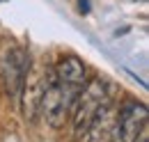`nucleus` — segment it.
Masks as SVG:
<instances>
[{
    "mask_svg": "<svg viewBox=\"0 0 149 142\" xmlns=\"http://www.w3.org/2000/svg\"><path fill=\"white\" fill-rule=\"evenodd\" d=\"M28 69H30L28 51L21 46H5V51L0 55V78H2L5 92L12 101H19Z\"/></svg>",
    "mask_w": 149,
    "mask_h": 142,
    "instance_id": "7ed1b4c3",
    "label": "nucleus"
},
{
    "mask_svg": "<svg viewBox=\"0 0 149 142\" xmlns=\"http://www.w3.org/2000/svg\"><path fill=\"white\" fill-rule=\"evenodd\" d=\"M41 92H44V71H32L28 69L23 78V87H21V101H23V117L25 122H35L39 115V101H41Z\"/></svg>",
    "mask_w": 149,
    "mask_h": 142,
    "instance_id": "39448f33",
    "label": "nucleus"
},
{
    "mask_svg": "<svg viewBox=\"0 0 149 142\" xmlns=\"http://www.w3.org/2000/svg\"><path fill=\"white\" fill-rule=\"evenodd\" d=\"M106 101H110V92L103 78H92V80H85V85L78 89L74 103H71V126H74V135L76 140H83L85 135V128L90 126L94 112L103 106Z\"/></svg>",
    "mask_w": 149,
    "mask_h": 142,
    "instance_id": "f03ea898",
    "label": "nucleus"
},
{
    "mask_svg": "<svg viewBox=\"0 0 149 142\" xmlns=\"http://www.w3.org/2000/svg\"><path fill=\"white\" fill-rule=\"evenodd\" d=\"M145 126H147V106L138 101H126L115 112L110 142H135Z\"/></svg>",
    "mask_w": 149,
    "mask_h": 142,
    "instance_id": "20e7f679",
    "label": "nucleus"
},
{
    "mask_svg": "<svg viewBox=\"0 0 149 142\" xmlns=\"http://www.w3.org/2000/svg\"><path fill=\"white\" fill-rule=\"evenodd\" d=\"M78 7H80V14H87L90 12V0H78Z\"/></svg>",
    "mask_w": 149,
    "mask_h": 142,
    "instance_id": "6e6552de",
    "label": "nucleus"
},
{
    "mask_svg": "<svg viewBox=\"0 0 149 142\" xmlns=\"http://www.w3.org/2000/svg\"><path fill=\"white\" fill-rule=\"evenodd\" d=\"M135 142H149V135H147V128H142L140 131V135L135 138Z\"/></svg>",
    "mask_w": 149,
    "mask_h": 142,
    "instance_id": "1a4fd4ad",
    "label": "nucleus"
},
{
    "mask_svg": "<svg viewBox=\"0 0 149 142\" xmlns=\"http://www.w3.org/2000/svg\"><path fill=\"white\" fill-rule=\"evenodd\" d=\"M0 2H9V0H0Z\"/></svg>",
    "mask_w": 149,
    "mask_h": 142,
    "instance_id": "9d476101",
    "label": "nucleus"
},
{
    "mask_svg": "<svg viewBox=\"0 0 149 142\" xmlns=\"http://www.w3.org/2000/svg\"><path fill=\"white\" fill-rule=\"evenodd\" d=\"M53 73L62 85L76 89H80L87 80V67L78 55H62L53 67Z\"/></svg>",
    "mask_w": 149,
    "mask_h": 142,
    "instance_id": "423d86ee",
    "label": "nucleus"
},
{
    "mask_svg": "<svg viewBox=\"0 0 149 142\" xmlns=\"http://www.w3.org/2000/svg\"><path fill=\"white\" fill-rule=\"evenodd\" d=\"M78 89L62 85L53 73V67L44 69V92L39 101V115L46 119V124L53 128H62L69 119L71 103H74Z\"/></svg>",
    "mask_w": 149,
    "mask_h": 142,
    "instance_id": "f257e3e1",
    "label": "nucleus"
},
{
    "mask_svg": "<svg viewBox=\"0 0 149 142\" xmlns=\"http://www.w3.org/2000/svg\"><path fill=\"white\" fill-rule=\"evenodd\" d=\"M115 108H112L110 101H106L103 106L94 112L90 126L85 128V135L83 140L85 142H110L112 138V126H115Z\"/></svg>",
    "mask_w": 149,
    "mask_h": 142,
    "instance_id": "0eeeda50",
    "label": "nucleus"
}]
</instances>
